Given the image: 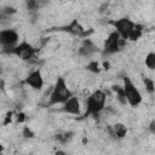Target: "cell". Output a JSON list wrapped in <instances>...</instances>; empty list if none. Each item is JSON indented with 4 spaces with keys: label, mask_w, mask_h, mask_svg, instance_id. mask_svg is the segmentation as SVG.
<instances>
[{
    "label": "cell",
    "mask_w": 155,
    "mask_h": 155,
    "mask_svg": "<svg viewBox=\"0 0 155 155\" xmlns=\"http://www.w3.org/2000/svg\"><path fill=\"white\" fill-rule=\"evenodd\" d=\"M71 96H73V92L69 88L65 79L63 76H58L56 82H54V85H53V87H52L51 94L48 97L47 105L52 107V105H57V104H63Z\"/></svg>",
    "instance_id": "6da1fadb"
},
{
    "label": "cell",
    "mask_w": 155,
    "mask_h": 155,
    "mask_svg": "<svg viewBox=\"0 0 155 155\" xmlns=\"http://www.w3.org/2000/svg\"><path fill=\"white\" fill-rule=\"evenodd\" d=\"M105 102H107V94L102 90H96L93 91L86 99V111L85 116H98L101 111L105 108Z\"/></svg>",
    "instance_id": "7a4b0ae2"
},
{
    "label": "cell",
    "mask_w": 155,
    "mask_h": 155,
    "mask_svg": "<svg viewBox=\"0 0 155 155\" xmlns=\"http://www.w3.org/2000/svg\"><path fill=\"white\" fill-rule=\"evenodd\" d=\"M122 81H124L122 86H124L127 104H130L131 107H138L143 101L140 91L137 88V86L133 84V81L128 76H124Z\"/></svg>",
    "instance_id": "3957f363"
},
{
    "label": "cell",
    "mask_w": 155,
    "mask_h": 155,
    "mask_svg": "<svg viewBox=\"0 0 155 155\" xmlns=\"http://www.w3.org/2000/svg\"><path fill=\"white\" fill-rule=\"evenodd\" d=\"M124 39L120 36V34L114 30L111 33H109V35L107 36V39L103 42V47H102V52L104 56H109V54H114L116 52H119L122 47L124 44Z\"/></svg>",
    "instance_id": "277c9868"
},
{
    "label": "cell",
    "mask_w": 155,
    "mask_h": 155,
    "mask_svg": "<svg viewBox=\"0 0 155 155\" xmlns=\"http://www.w3.org/2000/svg\"><path fill=\"white\" fill-rule=\"evenodd\" d=\"M18 41L19 35L15 29H2L0 31V44L2 46V52L11 53Z\"/></svg>",
    "instance_id": "5b68a950"
},
{
    "label": "cell",
    "mask_w": 155,
    "mask_h": 155,
    "mask_svg": "<svg viewBox=\"0 0 155 155\" xmlns=\"http://www.w3.org/2000/svg\"><path fill=\"white\" fill-rule=\"evenodd\" d=\"M110 24L114 27V29L120 34V36L124 40H127L130 33L136 27V23L132 19H130L128 17H121L117 19H111Z\"/></svg>",
    "instance_id": "8992f818"
},
{
    "label": "cell",
    "mask_w": 155,
    "mask_h": 155,
    "mask_svg": "<svg viewBox=\"0 0 155 155\" xmlns=\"http://www.w3.org/2000/svg\"><path fill=\"white\" fill-rule=\"evenodd\" d=\"M11 54H15L22 61H30L35 56V48L31 44L23 40L16 45V47L12 50Z\"/></svg>",
    "instance_id": "52a82bcc"
},
{
    "label": "cell",
    "mask_w": 155,
    "mask_h": 155,
    "mask_svg": "<svg viewBox=\"0 0 155 155\" xmlns=\"http://www.w3.org/2000/svg\"><path fill=\"white\" fill-rule=\"evenodd\" d=\"M24 84L28 85L30 88H33V90H35V91L42 90L45 81H44L41 70H40V69H35V70L30 71V73L28 74V76L24 79Z\"/></svg>",
    "instance_id": "ba28073f"
},
{
    "label": "cell",
    "mask_w": 155,
    "mask_h": 155,
    "mask_svg": "<svg viewBox=\"0 0 155 155\" xmlns=\"http://www.w3.org/2000/svg\"><path fill=\"white\" fill-rule=\"evenodd\" d=\"M98 51L97 45L88 38H84L81 45L78 48V54L84 58H91L96 52Z\"/></svg>",
    "instance_id": "9c48e42d"
},
{
    "label": "cell",
    "mask_w": 155,
    "mask_h": 155,
    "mask_svg": "<svg viewBox=\"0 0 155 155\" xmlns=\"http://www.w3.org/2000/svg\"><path fill=\"white\" fill-rule=\"evenodd\" d=\"M63 107L61 108L62 111L70 114V115H80L81 113V104H80V99L76 96H71L65 103L62 104Z\"/></svg>",
    "instance_id": "30bf717a"
},
{
    "label": "cell",
    "mask_w": 155,
    "mask_h": 155,
    "mask_svg": "<svg viewBox=\"0 0 155 155\" xmlns=\"http://www.w3.org/2000/svg\"><path fill=\"white\" fill-rule=\"evenodd\" d=\"M64 30H67L68 33L75 35V36H81L85 38L86 36V30L84 29V27L78 22V19H73L67 27H64Z\"/></svg>",
    "instance_id": "8fae6325"
},
{
    "label": "cell",
    "mask_w": 155,
    "mask_h": 155,
    "mask_svg": "<svg viewBox=\"0 0 155 155\" xmlns=\"http://www.w3.org/2000/svg\"><path fill=\"white\" fill-rule=\"evenodd\" d=\"M109 133L113 137H115L116 139H121V138H124L127 134V127L124 124L117 122V124L113 125L111 128H109Z\"/></svg>",
    "instance_id": "7c38bea8"
},
{
    "label": "cell",
    "mask_w": 155,
    "mask_h": 155,
    "mask_svg": "<svg viewBox=\"0 0 155 155\" xmlns=\"http://www.w3.org/2000/svg\"><path fill=\"white\" fill-rule=\"evenodd\" d=\"M47 2H48V0H27L25 7L29 12H36L40 8H42Z\"/></svg>",
    "instance_id": "4fadbf2b"
},
{
    "label": "cell",
    "mask_w": 155,
    "mask_h": 155,
    "mask_svg": "<svg viewBox=\"0 0 155 155\" xmlns=\"http://www.w3.org/2000/svg\"><path fill=\"white\" fill-rule=\"evenodd\" d=\"M113 91L116 93V98H117V101L120 102V104H122V105L127 104L126 96H125V91H124V86H116V85H114V86H113Z\"/></svg>",
    "instance_id": "5bb4252c"
},
{
    "label": "cell",
    "mask_w": 155,
    "mask_h": 155,
    "mask_svg": "<svg viewBox=\"0 0 155 155\" xmlns=\"http://www.w3.org/2000/svg\"><path fill=\"white\" fill-rule=\"evenodd\" d=\"M142 35H143V29H142V27H139V25L136 24V27H134V28L132 29V31L130 33L127 40H130V41H137V40H139V39L142 38Z\"/></svg>",
    "instance_id": "9a60e30c"
},
{
    "label": "cell",
    "mask_w": 155,
    "mask_h": 155,
    "mask_svg": "<svg viewBox=\"0 0 155 155\" xmlns=\"http://www.w3.org/2000/svg\"><path fill=\"white\" fill-rule=\"evenodd\" d=\"M144 64L149 70H155V52H149L147 53L144 58Z\"/></svg>",
    "instance_id": "2e32d148"
},
{
    "label": "cell",
    "mask_w": 155,
    "mask_h": 155,
    "mask_svg": "<svg viewBox=\"0 0 155 155\" xmlns=\"http://www.w3.org/2000/svg\"><path fill=\"white\" fill-rule=\"evenodd\" d=\"M143 82H144L145 91H147L149 94H151V93H154V92H155V82H154L150 78H144Z\"/></svg>",
    "instance_id": "e0dca14e"
},
{
    "label": "cell",
    "mask_w": 155,
    "mask_h": 155,
    "mask_svg": "<svg viewBox=\"0 0 155 155\" xmlns=\"http://www.w3.org/2000/svg\"><path fill=\"white\" fill-rule=\"evenodd\" d=\"M71 138H73V132H64V133H59L56 136V139L62 144L68 143Z\"/></svg>",
    "instance_id": "ac0fdd59"
},
{
    "label": "cell",
    "mask_w": 155,
    "mask_h": 155,
    "mask_svg": "<svg viewBox=\"0 0 155 155\" xmlns=\"http://www.w3.org/2000/svg\"><path fill=\"white\" fill-rule=\"evenodd\" d=\"M86 69L93 74H98L101 71V67H99V63L97 61H91L88 62V64L86 65Z\"/></svg>",
    "instance_id": "d6986e66"
},
{
    "label": "cell",
    "mask_w": 155,
    "mask_h": 155,
    "mask_svg": "<svg viewBox=\"0 0 155 155\" xmlns=\"http://www.w3.org/2000/svg\"><path fill=\"white\" fill-rule=\"evenodd\" d=\"M22 134H23L24 138H34V132H33L28 126H24V127H23Z\"/></svg>",
    "instance_id": "ffe728a7"
},
{
    "label": "cell",
    "mask_w": 155,
    "mask_h": 155,
    "mask_svg": "<svg viewBox=\"0 0 155 155\" xmlns=\"http://www.w3.org/2000/svg\"><path fill=\"white\" fill-rule=\"evenodd\" d=\"M16 10L13 7H10V6H6V7H2L1 10V13L2 15H11V13H15Z\"/></svg>",
    "instance_id": "44dd1931"
},
{
    "label": "cell",
    "mask_w": 155,
    "mask_h": 155,
    "mask_svg": "<svg viewBox=\"0 0 155 155\" xmlns=\"http://www.w3.org/2000/svg\"><path fill=\"white\" fill-rule=\"evenodd\" d=\"M149 131L153 134H155V120H151L150 121V124H149Z\"/></svg>",
    "instance_id": "7402d4cb"
},
{
    "label": "cell",
    "mask_w": 155,
    "mask_h": 155,
    "mask_svg": "<svg viewBox=\"0 0 155 155\" xmlns=\"http://www.w3.org/2000/svg\"><path fill=\"white\" fill-rule=\"evenodd\" d=\"M24 116H25L24 113H18V114H17V121H18V122H23L24 119H25Z\"/></svg>",
    "instance_id": "603a6c76"
}]
</instances>
